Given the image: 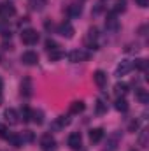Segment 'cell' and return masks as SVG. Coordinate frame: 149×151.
Segmentation results:
<instances>
[{
  "mask_svg": "<svg viewBox=\"0 0 149 151\" xmlns=\"http://www.w3.org/2000/svg\"><path fill=\"white\" fill-rule=\"evenodd\" d=\"M81 142H82V137H81L79 132H72V134L69 135V146H70L72 150H79V148H81Z\"/></svg>",
  "mask_w": 149,
  "mask_h": 151,
  "instance_id": "14",
  "label": "cell"
},
{
  "mask_svg": "<svg viewBox=\"0 0 149 151\" xmlns=\"http://www.w3.org/2000/svg\"><path fill=\"white\" fill-rule=\"evenodd\" d=\"M105 111H107V104H105L102 99H98V100H97V113H98V114H104Z\"/></svg>",
  "mask_w": 149,
  "mask_h": 151,
  "instance_id": "32",
  "label": "cell"
},
{
  "mask_svg": "<svg viewBox=\"0 0 149 151\" xmlns=\"http://www.w3.org/2000/svg\"><path fill=\"white\" fill-rule=\"evenodd\" d=\"M0 104H2V79H0Z\"/></svg>",
  "mask_w": 149,
  "mask_h": 151,
  "instance_id": "37",
  "label": "cell"
},
{
  "mask_svg": "<svg viewBox=\"0 0 149 151\" xmlns=\"http://www.w3.org/2000/svg\"><path fill=\"white\" fill-rule=\"evenodd\" d=\"M19 135H21V141H23V142H32V141H34V132H32V130H25V132L19 134Z\"/></svg>",
  "mask_w": 149,
  "mask_h": 151,
  "instance_id": "30",
  "label": "cell"
},
{
  "mask_svg": "<svg viewBox=\"0 0 149 151\" xmlns=\"http://www.w3.org/2000/svg\"><path fill=\"white\" fill-rule=\"evenodd\" d=\"M88 58H90V53H88V51H84V49H74V51H70V53H69V60H70L72 63L86 62Z\"/></svg>",
  "mask_w": 149,
  "mask_h": 151,
  "instance_id": "4",
  "label": "cell"
},
{
  "mask_svg": "<svg viewBox=\"0 0 149 151\" xmlns=\"http://www.w3.org/2000/svg\"><path fill=\"white\" fill-rule=\"evenodd\" d=\"M126 90H128V86H126L125 83H117V84L114 86V93H116L117 97H123V95L126 93Z\"/></svg>",
  "mask_w": 149,
  "mask_h": 151,
  "instance_id": "23",
  "label": "cell"
},
{
  "mask_svg": "<svg viewBox=\"0 0 149 151\" xmlns=\"http://www.w3.org/2000/svg\"><path fill=\"white\" fill-rule=\"evenodd\" d=\"M93 81H95V84H97L98 88H104V86L107 84V74H105L104 70H95Z\"/></svg>",
  "mask_w": 149,
  "mask_h": 151,
  "instance_id": "13",
  "label": "cell"
},
{
  "mask_svg": "<svg viewBox=\"0 0 149 151\" xmlns=\"http://www.w3.org/2000/svg\"><path fill=\"white\" fill-rule=\"evenodd\" d=\"M32 90H34V88H32V81H30V77H25L23 83H21V95L28 99V97H32V93H34Z\"/></svg>",
  "mask_w": 149,
  "mask_h": 151,
  "instance_id": "15",
  "label": "cell"
},
{
  "mask_svg": "<svg viewBox=\"0 0 149 151\" xmlns=\"http://www.w3.org/2000/svg\"><path fill=\"white\" fill-rule=\"evenodd\" d=\"M30 121H34L37 125H42L44 123V113L42 111H32V119Z\"/></svg>",
  "mask_w": 149,
  "mask_h": 151,
  "instance_id": "22",
  "label": "cell"
},
{
  "mask_svg": "<svg viewBox=\"0 0 149 151\" xmlns=\"http://www.w3.org/2000/svg\"><path fill=\"white\" fill-rule=\"evenodd\" d=\"M148 135H149V132L144 128V130L140 132L139 139H137V141H139V146H142V148H146V146H148Z\"/></svg>",
  "mask_w": 149,
  "mask_h": 151,
  "instance_id": "27",
  "label": "cell"
},
{
  "mask_svg": "<svg viewBox=\"0 0 149 151\" xmlns=\"http://www.w3.org/2000/svg\"><path fill=\"white\" fill-rule=\"evenodd\" d=\"M132 69H133V62H130V60H121V62H119V65L116 67V76L123 77V76L130 74V72H132Z\"/></svg>",
  "mask_w": 149,
  "mask_h": 151,
  "instance_id": "5",
  "label": "cell"
},
{
  "mask_svg": "<svg viewBox=\"0 0 149 151\" xmlns=\"http://www.w3.org/2000/svg\"><path fill=\"white\" fill-rule=\"evenodd\" d=\"M21 42L27 44V46H34V44H37L39 42L37 30H34V28H25V30L21 32Z\"/></svg>",
  "mask_w": 149,
  "mask_h": 151,
  "instance_id": "1",
  "label": "cell"
},
{
  "mask_svg": "<svg viewBox=\"0 0 149 151\" xmlns=\"http://www.w3.org/2000/svg\"><path fill=\"white\" fill-rule=\"evenodd\" d=\"M117 27H119L117 16H116V14H112V12H109V16H107V19H105V28H107L109 32H116V30H117Z\"/></svg>",
  "mask_w": 149,
  "mask_h": 151,
  "instance_id": "11",
  "label": "cell"
},
{
  "mask_svg": "<svg viewBox=\"0 0 149 151\" xmlns=\"http://www.w3.org/2000/svg\"><path fill=\"white\" fill-rule=\"evenodd\" d=\"M81 12H82V7H81L79 4H70V5L67 7V14H69L70 18H79Z\"/></svg>",
  "mask_w": 149,
  "mask_h": 151,
  "instance_id": "18",
  "label": "cell"
},
{
  "mask_svg": "<svg viewBox=\"0 0 149 151\" xmlns=\"http://www.w3.org/2000/svg\"><path fill=\"white\" fill-rule=\"evenodd\" d=\"M40 148L44 151H54L56 150V141L51 134H44L40 137Z\"/></svg>",
  "mask_w": 149,
  "mask_h": 151,
  "instance_id": "3",
  "label": "cell"
},
{
  "mask_svg": "<svg viewBox=\"0 0 149 151\" xmlns=\"http://www.w3.org/2000/svg\"><path fill=\"white\" fill-rule=\"evenodd\" d=\"M21 62H23L25 65H28V67L37 65L39 63V55L35 51H25V53L21 55Z\"/></svg>",
  "mask_w": 149,
  "mask_h": 151,
  "instance_id": "6",
  "label": "cell"
},
{
  "mask_svg": "<svg viewBox=\"0 0 149 151\" xmlns=\"http://www.w3.org/2000/svg\"><path fill=\"white\" fill-rule=\"evenodd\" d=\"M69 123H70V118H69V116H58V118L53 121L51 130H63Z\"/></svg>",
  "mask_w": 149,
  "mask_h": 151,
  "instance_id": "8",
  "label": "cell"
},
{
  "mask_svg": "<svg viewBox=\"0 0 149 151\" xmlns=\"http://www.w3.org/2000/svg\"><path fill=\"white\" fill-rule=\"evenodd\" d=\"M19 118H21L23 121H30V119H32V109H30L28 106H25V107L21 109V113H19Z\"/></svg>",
  "mask_w": 149,
  "mask_h": 151,
  "instance_id": "25",
  "label": "cell"
},
{
  "mask_svg": "<svg viewBox=\"0 0 149 151\" xmlns=\"http://www.w3.org/2000/svg\"><path fill=\"white\" fill-rule=\"evenodd\" d=\"M0 137H4V139H7V137H9V130H7V127H5V125H0Z\"/></svg>",
  "mask_w": 149,
  "mask_h": 151,
  "instance_id": "34",
  "label": "cell"
},
{
  "mask_svg": "<svg viewBox=\"0 0 149 151\" xmlns=\"http://www.w3.org/2000/svg\"><path fill=\"white\" fill-rule=\"evenodd\" d=\"M30 5L34 11H42L46 5V0H30Z\"/></svg>",
  "mask_w": 149,
  "mask_h": 151,
  "instance_id": "29",
  "label": "cell"
},
{
  "mask_svg": "<svg viewBox=\"0 0 149 151\" xmlns=\"http://www.w3.org/2000/svg\"><path fill=\"white\" fill-rule=\"evenodd\" d=\"M97 39H98V30L93 27V28H90V30H88V35H86V44H88L90 47L97 49Z\"/></svg>",
  "mask_w": 149,
  "mask_h": 151,
  "instance_id": "9",
  "label": "cell"
},
{
  "mask_svg": "<svg viewBox=\"0 0 149 151\" xmlns=\"http://www.w3.org/2000/svg\"><path fill=\"white\" fill-rule=\"evenodd\" d=\"M119 141H121V135L119 132H114L111 137L107 139V151H116L119 146Z\"/></svg>",
  "mask_w": 149,
  "mask_h": 151,
  "instance_id": "12",
  "label": "cell"
},
{
  "mask_svg": "<svg viewBox=\"0 0 149 151\" xmlns=\"http://www.w3.org/2000/svg\"><path fill=\"white\" fill-rule=\"evenodd\" d=\"M135 97H137V100H139L140 104H148L149 102V95H148V91H146L144 88H137Z\"/></svg>",
  "mask_w": 149,
  "mask_h": 151,
  "instance_id": "19",
  "label": "cell"
},
{
  "mask_svg": "<svg viewBox=\"0 0 149 151\" xmlns=\"http://www.w3.org/2000/svg\"><path fill=\"white\" fill-rule=\"evenodd\" d=\"M58 47H60V46H58L53 39H47V40H46V49H47V51H54V49H58Z\"/></svg>",
  "mask_w": 149,
  "mask_h": 151,
  "instance_id": "33",
  "label": "cell"
},
{
  "mask_svg": "<svg viewBox=\"0 0 149 151\" xmlns=\"http://www.w3.org/2000/svg\"><path fill=\"white\" fill-rule=\"evenodd\" d=\"M126 11V0H114V5H112L111 12L112 14H119V12H125Z\"/></svg>",
  "mask_w": 149,
  "mask_h": 151,
  "instance_id": "17",
  "label": "cell"
},
{
  "mask_svg": "<svg viewBox=\"0 0 149 151\" xmlns=\"http://www.w3.org/2000/svg\"><path fill=\"white\" fill-rule=\"evenodd\" d=\"M102 139H104V128H93V130H90V141L93 144L100 142Z\"/></svg>",
  "mask_w": 149,
  "mask_h": 151,
  "instance_id": "16",
  "label": "cell"
},
{
  "mask_svg": "<svg viewBox=\"0 0 149 151\" xmlns=\"http://www.w3.org/2000/svg\"><path fill=\"white\" fill-rule=\"evenodd\" d=\"M137 127H139V123H137V121H132V123L128 125V130H130V132H135Z\"/></svg>",
  "mask_w": 149,
  "mask_h": 151,
  "instance_id": "36",
  "label": "cell"
},
{
  "mask_svg": "<svg viewBox=\"0 0 149 151\" xmlns=\"http://www.w3.org/2000/svg\"><path fill=\"white\" fill-rule=\"evenodd\" d=\"M135 4H137L139 7H142V9H144V7H148V5H149V0H135Z\"/></svg>",
  "mask_w": 149,
  "mask_h": 151,
  "instance_id": "35",
  "label": "cell"
},
{
  "mask_svg": "<svg viewBox=\"0 0 149 151\" xmlns=\"http://www.w3.org/2000/svg\"><path fill=\"white\" fill-rule=\"evenodd\" d=\"M4 118H5V121L9 123V125H16L18 121H19V114L16 109H5L4 111Z\"/></svg>",
  "mask_w": 149,
  "mask_h": 151,
  "instance_id": "10",
  "label": "cell"
},
{
  "mask_svg": "<svg viewBox=\"0 0 149 151\" xmlns=\"http://www.w3.org/2000/svg\"><path fill=\"white\" fill-rule=\"evenodd\" d=\"M16 14V7L11 4V2H2L0 4V19H9Z\"/></svg>",
  "mask_w": 149,
  "mask_h": 151,
  "instance_id": "2",
  "label": "cell"
},
{
  "mask_svg": "<svg viewBox=\"0 0 149 151\" xmlns=\"http://www.w3.org/2000/svg\"><path fill=\"white\" fill-rule=\"evenodd\" d=\"M62 56H63V53L60 51V47L54 49V51H49V60H51V62H56V60H60Z\"/></svg>",
  "mask_w": 149,
  "mask_h": 151,
  "instance_id": "31",
  "label": "cell"
},
{
  "mask_svg": "<svg viewBox=\"0 0 149 151\" xmlns=\"http://www.w3.org/2000/svg\"><path fill=\"white\" fill-rule=\"evenodd\" d=\"M105 2H107V0H98V2L95 4V7H93V16H98V14L105 9Z\"/></svg>",
  "mask_w": 149,
  "mask_h": 151,
  "instance_id": "26",
  "label": "cell"
},
{
  "mask_svg": "<svg viewBox=\"0 0 149 151\" xmlns=\"http://www.w3.org/2000/svg\"><path fill=\"white\" fill-rule=\"evenodd\" d=\"M84 102L82 100H75V102H72L70 104V114H79V113H82L84 111Z\"/></svg>",
  "mask_w": 149,
  "mask_h": 151,
  "instance_id": "20",
  "label": "cell"
},
{
  "mask_svg": "<svg viewBox=\"0 0 149 151\" xmlns=\"http://www.w3.org/2000/svg\"><path fill=\"white\" fill-rule=\"evenodd\" d=\"M116 109H117V111H121V113H126V111H128V102H126L123 97H121V99H117V100H116Z\"/></svg>",
  "mask_w": 149,
  "mask_h": 151,
  "instance_id": "24",
  "label": "cell"
},
{
  "mask_svg": "<svg viewBox=\"0 0 149 151\" xmlns=\"http://www.w3.org/2000/svg\"><path fill=\"white\" fill-rule=\"evenodd\" d=\"M132 151H137V150H132Z\"/></svg>",
  "mask_w": 149,
  "mask_h": 151,
  "instance_id": "38",
  "label": "cell"
},
{
  "mask_svg": "<svg viewBox=\"0 0 149 151\" xmlns=\"http://www.w3.org/2000/svg\"><path fill=\"white\" fill-rule=\"evenodd\" d=\"M7 141H9V144H12L14 148H19V146L23 144V141H21V135H19V134H9Z\"/></svg>",
  "mask_w": 149,
  "mask_h": 151,
  "instance_id": "21",
  "label": "cell"
},
{
  "mask_svg": "<svg viewBox=\"0 0 149 151\" xmlns=\"http://www.w3.org/2000/svg\"><path fill=\"white\" fill-rule=\"evenodd\" d=\"M58 34L62 35V37H67V39H70L72 35H74V27L69 23V21H63V23H60L58 25Z\"/></svg>",
  "mask_w": 149,
  "mask_h": 151,
  "instance_id": "7",
  "label": "cell"
},
{
  "mask_svg": "<svg viewBox=\"0 0 149 151\" xmlns=\"http://www.w3.org/2000/svg\"><path fill=\"white\" fill-rule=\"evenodd\" d=\"M133 67L144 72V70L148 69V60H144V58H139V60H135V63H133Z\"/></svg>",
  "mask_w": 149,
  "mask_h": 151,
  "instance_id": "28",
  "label": "cell"
}]
</instances>
